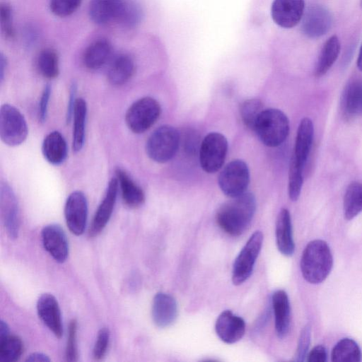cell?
Segmentation results:
<instances>
[{
    "label": "cell",
    "instance_id": "27",
    "mask_svg": "<svg viewBox=\"0 0 362 362\" xmlns=\"http://www.w3.org/2000/svg\"><path fill=\"white\" fill-rule=\"evenodd\" d=\"M135 65L127 54L117 56L111 62L107 71V79L113 86H121L127 83L133 76Z\"/></svg>",
    "mask_w": 362,
    "mask_h": 362
},
{
    "label": "cell",
    "instance_id": "20",
    "mask_svg": "<svg viewBox=\"0 0 362 362\" xmlns=\"http://www.w3.org/2000/svg\"><path fill=\"white\" fill-rule=\"evenodd\" d=\"M124 4V0H91L88 10L90 18L100 25L118 21Z\"/></svg>",
    "mask_w": 362,
    "mask_h": 362
},
{
    "label": "cell",
    "instance_id": "45",
    "mask_svg": "<svg viewBox=\"0 0 362 362\" xmlns=\"http://www.w3.org/2000/svg\"><path fill=\"white\" fill-rule=\"evenodd\" d=\"M26 361L33 362V361H40V362H47L50 361V358L45 354L35 352L29 355L26 360Z\"/></svg>",
    "mask_w": 362,
    "mask_h": 362
},
{
    "label": "cell",
    "instance_id": "15",
    "mask_svg": "<svg viewBox=\"0 0 362 362\" xmlns=\"http://www.w3.org/2000/svg\"><path fill=\"white\" fill-rule=\"evenodd\" d=\"M42 245L45 250L57 262L66 261L69 255V244L66 234L60 226L49 224L41 231Z\"/></svg>",
    "mask_w": 362,
    "mask_h": 362
},
{
    "label": "cell",
    "instance_id": "43",
    "mask_svg": "<svg viewBox=\"0 0 362 362\" xmlns=\"http://www.w3.org/2000/svg\"><path fill=\"white\" fill-rule=\"evenodd\" d=\"M327 358V353L325 347L322 345H317L308 353L306 361L309 362H325Z\"/></svg>",
    "mask_w": 362,
    "mask_h": 362
},
{
    "label": "cell",
    "instance_id": "8",
    "mask_svg": "<svg viewBox=\"0 0 362 362\" xmlns=\"http://www.w3.org/2000/svg\"><path fill=\"white\" fill-rule=\"evenodd\" d=\"M228 151L227 139L218 132H211L202 140L199 149L202 168L208 173L218 171L223 165Z\"/></svg>",
    "mask_w": 362,
    "mask_h": 362
},
{
    "label": "cell",
    "instance_id": "26",
    "mask_svg": "<svg viewBox=\"0 0 362 362\" xmlns=\"http://www.w3.org/2000/svg\"><path fill=\"white\" fill-rule=\"evenodd\" d=\"M341 105L347 116L362 115V81L354 79L346 84L341 95Z\"/></svg>",
    "mask_w": 362,
    "mask_h": 362
},
{
    "label": "cell",
    "instance_id": "12",
    "mask_svg": "<svg viewBox=\"0 0 362 362\" xmlns=\"http://www.w3.org/2000/svg\"><path fill=\"white\" fill-rule=\"evenodd\" d=\"M0 211L7 234L11 238H16L20 226L19 209L15 194L7 183L1 185Z\"/></svg>",
    "mask_w": 362,
    "mask_h": 362
},
{
    "label": "cell",
    "instance_id": "3",
    "mask_svg": "<svg viewBox=\"0 0 362 362\" xmlns=\"http://www.w3.org/2000/svg\"><path fill=\"white\" fill-rule=\"evenodd\" d=\"M253 131L266 146L275 147L286 139L289 133V120L280 110H263L257 117Z\"/></svg>",
    "mask_w": 362,
    "mask_h": 362
},
{
    "label": "cell",
    "instance_id": "28",
    "mask_svg": "<svg viewBox=\"0 0 362 362\" xmlns=\"http://www.w3.org/2000/svg\"><path fill=\"white\" fill-rule=\"evenodd\" d=\"M86 117V102L81 98H77L71 117L73 119L72 148L75 152L80 151L84 144Z\"/></svg>",
    "mask_w": 362,
    "mask_h": 362
},
{
    "label": "cell",
    "instance_id": "32",
    "mask_svg": "<svg viewBox=\"0 0 362 362\" xmlns=\"http://www.w3.org/2000/svg\"><path fill=\"white\" fill-rule=\"evenodd\" d=\"M23 352V343L20 337L10 334L0 337V361L15 362Z\"/></svg>",
    "mask_w": 362,
    "mask_h": 362
},
{
    "label": "cell",
    "instance_id": "18",
    "mask_svg": "<svg viewBox=\"0 0 362 362\" xmlns=\"http://www.w3.org/2000/svg\"><path fill=\"white\" fill-rule=\"evenodd\" d=\"M152 318L155 325L165 328L173 325L177 317V305L176 300L171 295L157 293L152 303Z\"/></svg>",
    "mask_w": 362,
    "mask_h": 362
},
{
    "label": "cell",
    "instance_id": "9",
    "mask_svg": "<svg viewBox=\"0 0 362 362\" xmlns=\"http://www.w3.org/2000/svg\"><path fill=\"white\" fill-rule=\"evenodd\" d=\"M218 182L226 196L233 198L243 194L250 182L247 165L240 159L230 161L220 173Z\"/></svg>",
    "mask_w": 362,
    "mask_h": 362
},
{
    "label": "cell",
    "instance_id": "7",
    "mask_svg": "<svg viewBox=\"0 0 362 362\" xmlns=\"http://www.w3.org/2000/svg\"><path fill=\"white\" fill-rule=\"evenodd\" d=\"M262 243L263 234L261 231L257 230L242 248L233 266L232 281L234 285L242 284L250 276Z\"/></svg>",
    "mask_w": 362,
    "mask_h": 362
},
{
    "label": "cell",
    "instance_id": "2",
    "mask_svg": "<svg viewBox=\"0 0 362 362\" xmlns=\"http://www.w3.org/2000/svg\"><path fill=\"white\" fill-rule=\"evenodd\" d=\"M332 266V255L325 241L314 240L308 243L300 259V270L305 280L313 284L322 283L329 274Z\"/></svg>",
    "mask_w": 362,
    "mask_h": 362
},
{
    "label": "cell",
    "instance_id": "31",
    "mask_svg": "<svg viewBox=\"0 0 362 362\" xmlns=\"http://www.w3.org/2000/svg\"><path fill=\"white\" fill-rule=\"evenodd\" d=\"M362 354L358 344L352 339L343 338L333 347L331 358L334 362H359Z\"/></svg>",
    "mask_w": 362,
    "mask_h": 362
},
{
    "label": "cell",
    "instance_id": "40",
    "mask_svg": "<svg viewBox=\"0 0 362 362\" xmlns=\"http://www.w3.org/2000/svg\"><path fill=\"white\" fill-rule=\"evenodd\" d=\"M310 326L307 325L303 328L300 334L298 346L295 355V360L296 361H303L306 359L310 343Z\"/></svg>",
    "mask_w": 362,
    "mask_h": 362
},
{
    "label": "cell",
    "instance_id": "22",
    "mask_svg": "<svg viewBox=\"0 0 362 362\" xmlns=\"http://www.w3.org/2000/svg\"><path fill=\"white\" fill-rule=\"evenodd\" d=\"M276 242L279 251L284 256L293 255L295 244L292 233V224L290 212L282 209L276 222Z\"/></svg>",
    "mask_w": 362,
    "mask_h": 362
},
{
    "label": "cell",
    "instance_id": "5",
    "mask_svg": "<svg viewBox=\"0 0 362 362\" xmlns=\"http://www.w3.org/2000/svg\"><path fill=\"white\" fill-rule=\"evenodd\" d=\"M161 108L158 102L151 97L141 98L128 108L125 121L128 128L135 134L147 131L158 119Z\"/></svg>",
    "mask_w": 362,
    "mask_h": 362
},
{
    "label": "cell",
    "instance_id": "14",
    "mask_svg": "<svg viewBox=\"0 0 362 362\" xmlns=\"http://www.w3.org/2000/svg\"><path fill=\"white\" fill-rule=\"evenodd\" d=\"M119 185L116 177L112 178L108 182L103 199L98 206L92 220L89 235H98L108 223L117 199Z\"/></svg>",
    "mask_w": 362,
    "mask_h": 362
},
{
    "label": "cell",
    "instance_id": "48",
    "mask_svg": "<svg viewBox=\"0 0 362 362\" xmlns=\"http://www.w3.org/2000/svg\"><path fill=\"white\" fill-rule=\"evenodd\" d=\"M357 66L362 71V45L360 48L358 59H357Z\"/></svg>",
    "mask_w": 362,
    "mask_h": 362
},
{
    "label": "cell",
    "instance_id": "38",
    "mask_svg": "<svg viewBox=\"0 0 362 362\" xmlns=\"http://www.w3.org/2000/svg\"><path fill=\"white\" fill-rule=\"evenodd\" d=\"M0 22L1 30L7 38H13L15 29L13 25L12 8L7 2H1L0 5Z\"/></svg>",
    "mask_w": 362,
    "mask_h": 362
},
{
    "label": "cell",
    "instance_id": "47",
    "mask_svg": "<svg viewBox=\"0 0 362 362\" xmlns=\"http://www.w3.org/2000/svg\"><path fill=\"white\" fill-rule=\"evenodd\" d=\"M9 334V329L7 324L3 321H0V337H4Z\"/></svg>",
    "mask_w": 362,
    "mask_h": 362
},
{
    "label": "cell",
    "instance_id": "33",
    "mask_svg": "<svg viewBox=\"0 0 362 362\" xmlns=\"http://www.w3.org/2000/svg\"><path fill=\"white\" fill-rule=\"evenodd\" d=\"M40 74L46 78L53 79L59 75V58L57 52L50 48L40 52L37 60Z\"/></svg>",
    "mask_w": 362,
    "mask_h": 362
},
{
    "label": "cell",
    "instance_id": "37",
    "mask_svg": "<svg viewBox=\"0 0 362 362\" xmlns=\"http://www.w3.org/2000/svg\"><path fill=\"white\" fill-rule=\"evenodd\" d=\"M82 0H50L52 12L59 17L72 14L80 6Z\"/></svg>",
    "mask_w": 362,
    "mask_h": 362
},
{
    "label": "cell",
    "instance_id": "35",
    "mask_svg": "<svg viewBox=\"0 0 362 362\" xmlns=\"http://www.w3.org/2000/svg\"><path fill=\"white\" fill-rule=\"evenodd\" d=\"M303 168L291 159L288 192L289 198L293 202L298 200L301 192L303 182Z\"/></svg>",
    "mask_w": 362,
    "mask_h": 362
},
{
    "label": "cell",
    "instance_id": "42",
    "mask_svg": "<svg viewBox=\"0 0 362 362\" xmlns=\"http://www.w3.org/2000/svg\"><path fill=\"white\" fill-rule=\"evenodd\" d=\"M50 95L51 86L47 84L42 92L38 105V119L42 123L46 120Z\"/></svg>",
    "mask_w": 362,
    "mask_h": 362
},
{
    "label": "cell",
    "instance_id": "10",
    "mask_svg": "<svg viewBox=\"0 0 362 362\" xmlns=\"http://www.w3.org/2000/svg\"><path fill=\"white\" fill-rule=\"evenodd\" d=\"M64 216L66 225L73 234L81 235L83 233L88 217V203L82 192L74 191L67 197Z\"/></svg>",
    "mask_w": 362,
    "mask_h": 362
},
{
    "label": "cell",
    "instance_id": "39",
    "mask_svg": "<svg viewBox=\"0 0 362 362\" xmlns=\"http://www.w3.org/2000/svg\"><path fill=\"white\" fill-rule=\"evenodd\" d=\"M77 322L75 319L70 321L69 334L66 347L65 357L68 361H78V349L76 342Z\"/></svg>",
    "mask_w": 362,
    "mask_h": 362
},
{
    "label": "cell",
    "instance_id": "24",
    "mask_svg": "<svg viewBox=\"0 0 362 362\" xmlns=\"http://www.w3.org/2000/svg\"><path fill=\"white\" fill-rule=\"evenodd\" d=\"M42 152L47 161L54 165H60L66 160L67 144L59 132L53 131L45 137Z\"/></svg>",
    "mask_w": 362,
    "mask_h": 362
},
{
    "label": "cell",
    "instance_id": "36",
    "mask_svg": "<svg viewBox=\"0 0 362 362\" xmlns=\"http://www.w3.org/2000/svg\"><path fill=\"white\" fill-rule=\"evenodd\" d=\"M142 10L139 5L134 1H126L119 22L132 27L136 25L141 21Z\"/></svg>",
    "mask_w": 362,
    "mask_h": 362
},
{
    "label": "cell",
    "instance_id": "17",
    "mask_svg": "<svg viewBox=\"0 0 362 362\" xmlns=\"http://www.w3.org/2000/svg\"><path fill=\"white\" fill-rule=\"evenodd\" d=\"M215 329L221 341L231 344L238 341L244 336L245 322L243 318L226 310L218 315Z\"/></svg>",
    "mask_w": 362,
    "mask_h": 362
},
{
    "label": "cell",
    "instance_id": "1",
    "mask_svg": "<svg viewBox=\"0 0 362 362\" xmlns=\"http://www.w3.org/2000/svg\"><path fill=\"white\" fill-rule=\"evenodd\" d=\"M255 211L254 194L245 192L222 204L217 211L216 220L227 234L239 236L249 228Z\"/></svg>",
    "mask_w": 362,
    "mask_h": 362
},
{
    "label": "cell",
    "instance_id": "21",
    "mask_svg": "<svg viewBox=\"0 0 362 362\" xmlns=\"http://www.w3.org/2000/svg\"><path fill=\"white\" fill-rule=\"evenodd\" d=\"M274 315V325L279 338H284L288 333L291 322V308L287 293L284 290L276 291L272 298Z\"/></svg>",
    "mask_w": 362,
    "mask_h": 362
},
{
    "label": "cell",
    "instance_id": "41",
    "mask_svg": "<svg viewBox=\"0 0 362 362\" xmlns=\"http://www.w3.org/2000/svg\"><path fill=\"white\" fill-rule=\"evenodd\" d=\"M110 341V331L107 328H101L97 336V339L93 350V356L95 360L102 359L106 354Z\"/></svg>",
    "mask_w": 362,
    "mask_h": 362
},
{
    "label": "cell",
    "instance_id": "49",
    "mask_svg": "<svg viewBox=\"0 0 362 362\" xmlns=\"http://www.w3.org/2000/svg\"><path fill=\"white\" fill-rule=\"evenodd\" d=\"M361 6L362 7V0H361Z\"/></svg>",
    "mask_w": 362,
    "mask_h": 362
},
{
    "label": "cell",
    "instance_id": "11",
    "mask_svg": "<svg viewBox=\"0 0 362 362\" xmlns=\"http://www.w3.org/2000/svg\"><path fill=\"white\" fill-rule=\"evenodd\" d=\"M330 12L320 5H312L305 11L301 19V30L305 35L316 38L325 35L331 28Z\"/></svg>",
    "mask_w": 362,
    "mask_h": 362
},
{
    "label": "cell",
    "instance_id": "44",
    "mask_svg": "<svg viewBox=\"0 0 362 362\" xmlns=\"http://www.w3.org/2000/svg\"><path fill=\"white\" fill-rule=\"evenodd\" d=\"M76 85L75 83H73L71 86L68 107H67V110H66V119L67 122H69L71 119L74 107V105H75V103L76 100Z\"/></svg>",
    "mask_w": 362,
    "mask_h": 362
},
{
    "label": "cell",
    "instance_id": "46",
    "mask_svg": "<svg viewBox=\"0 0 362 362\" xmlns=\"http://www.w3.org/2000/svg\"><path fill=\"white\" fill-rule=\"evenodd\" d=\"M6 66V60L1 53L0 55V79L1 81H3L4 76V71Z\"/></svg>",
    "mask_w": 362,
    "mask_h": 362
},
{
    "label": "cell",
    "instance_id": "29",
    "mask_svg": "<svg viewBox=\"0 0 362 362\" xmlns=\"http://www.w3.org/2000/svg\"><path fill=\"white\" fill-rule=\"evenodd\" d=\"M341 49L337 36H331L324 44L315 66V74L317 77L325 75L338 58Z\"/></svg>",
    "mask_w": 362,
    "mask_h": 362
},
{
    "label": "cell",
    "instance_id": "23",
    "mask_svg": "<svg viewBox=\"0 0 362 362\" xmlns=\"http://www.w3.org/2000/svg\"><path fill=\"white\" fill-rule=\"evenodd\" d=\"M115 174L124 203L130 208L141 206L145 202L143 189L124 170L117 168Z\"/></svg>",
    "mask_w": 362,
    "mask_h": 362
},
{
    "label": "cell",
    "instance_id": "34",
    "mask_svg": "<svg viewBox=\"0 0 362 362\" xmlns=\"http://www.w3.org/2000/svg\"><path fill=\"white\" fill-rule=\"evenodd\" d=\"M262 110L263 106L260 100L251 98L245 100L240 108V116L245 126L253 130L255 122Z\"/></svg>",
    "mask_w": 362,
    "mask_h": 362
},
{
    "label": "cell",
    "instance_id": "4",
    "mask_svg": "<svg viewBox=\"0 0 362 362\" xmlns=\"http://www.w3.org/2000/svg\"><path fill=\"white\" fill-rule=\"evenodd\" d=\"M179 143L177 130L170 125H162L149 136L146 144V151L153 161L166 163L175 155Z\"/></svg>",
    "mask_w": 362,
    "mask_h": 362
},
{
    "label": "cell",
    "instance_id": "30",
    "mask_svg": "<svg viewBox=\"0 0 362 362\" xmlns=\"http://www.w3.org/2000/svg\"><path fill=\"white\" fill-rule=\"evenodd\" d=\"M344 216L351 220L362 211V184L351 182L346 189L343 201Z\"/></svg>",
    "mask_w": 362,
    "mask_h": 362
},
{
    "label": "cell",
    "instance_id": "16",
    "mask_svg": "<svg viewBox=\"0 0 362 362\" xmlns=\"http://www.w3.org/2000/svg\"><path fill=\"white\" fill-rule=\"evenodd\" d=\"M37 312L46 327L57 337L63 334L62 315L58 302L50 293H43L37 302Z\"/></svg>",
    "mask_w": 362,
    "mask_h": 362
},
{
    "label": "cell",
    "instance_id": "19",
    "mask_svg": "<svg viewBox=\"0 0 362 362\" xmlns=\"http://www.w3.org/2000/svg\"><path fill=\"white\" fill-rule=\"evenodd\" d=\"M314 136V126L308 117L303 118L298 125L291 159L304 168L309 156Z\"/></svg>",
    "mask_w": 362,
    "mask_h": 362
},
{
    "label": "cell",
    "instance_id": "25",
    "mask_svg": "<svg viewBox=\"0 0 362 362\" xmlns=\"http://www.w3.org/2000/svg\"><path fill=\"white\" fill-rule=\"evenodd\" d=\"M112 49V45L107 40H95L84 52L83 57L84 65L91 70L100 69L110 59Z\"/></svg>",
    "mask_w": 362,
    "mask_h": 362
},
{
    "label": "cell",
    "instance_id": "6",
    "mask_svg": "<svg viewBox=\"0 0 362 362\" xmlns=\"http://www.w3.org/2000/svg\"><path fill=\"white\" fill-rule=\"evenodd\" d=\"M28 127L23 115L14 106L4 104L0 109V137L10 146L21 144L26 139Z\"/></svg>",
    "mask_w": 362,
    "mask_h": 362
},
{
    "label": "cell",
    "instance_id": "13",
    "mask_svg": "<svg viewBox=\"0 0 362 362\" xmlns=\"http://www.w3.org/2000/svg\"><path fill=\"white\" fill-rule=\"evenodd\" d=\"M304 11V0H274L271 6L274 22L283 28L296 26L301 21Z\"/></svg>",
    "mask_w": 362,
    "mask_h": 362
}]
</instances>
